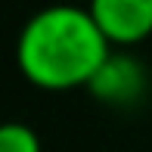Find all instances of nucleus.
Segmentation results:
<instances>
[{
  "label": "nucleus",
  "instance_id": "obj_1",
  "mask_svg": "<svg viewBox=\"0 0 152 152\" xmlns=\"http://www.w3.org/2000/svg\"><path fill=\"white\" fill-rule=\"evenodd\" d=\"M112 53V44L87 6L56 3L34 12L16 44V62L37 90L87 87Z\"/></svg>",
  "mask_w": 152,
  "mask_h": 152
},
{
  "label": "nucleus",
  "instance_id": "obj_2",
  "mask_svg": "<svg viewBox=\"0 0 152 152\" xmlns=\"http://www.w3.org/2000/svg\"><path fill=\"white\" fill-rule=\"evenodd\" d=\"M87 90L102 106L130 109L137 102H143V96L149 93V68L137 56H130V53H115L112 50L109 59L102 62V68L87 84Z\"/></svg>",
  "mask_w": 152,
  "mask_h": 152
},
{
  "label": "nucleus",
  "instance_id": "obj_3",
  "mask_svg": "<svg viewBox=\"0 0 152 152\" xmlns=\"http://www.w3.org/2000/svg\"><path fill=\"white\" fill-rule=\"evenodd\" d=\"M87 10L112 47H134L152 34V0H90Z\"/></svg>",
  "mask_w": 152,
  "mask_h": 152
},
{
  "label": "nucleus",
  "instance_id": "obj_4",
  "mask_svg": "<svg viewBox=\"0 0 152 152\" xmlns=\"http://www.w3.org/2000/svg\"><path fill=\"white\" fill-rule=\"evenodd\" d=\"M0 152H44V149H40V137L28 124L10 121L0 130Z\"/></svg>",
  "mask_w": 152,
  "mask_h": 152
}]
</instances>
